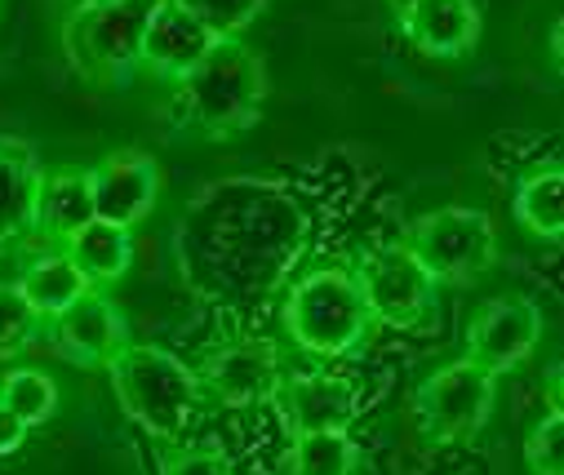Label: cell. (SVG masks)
I'll list each match as a JSON object with an SVG mask.
<instances>
[{
  "instance_id": "603a6c76",
  "label": "cell",
  "mask_w": 564,
  "mask_h": 475,
  "mask_svg": "<svg viewBox=\"0 0 564 475\" xmlns=\"http://www.w3.org/2000/svg\"><path fill=\"white\" fill-rule=\"evenodd\" d=\"M174 6L200 19L218 41H240L271 10V0H174Z\"/></svg>"
},
{
  "instance_id": "e0dca14e",
  "label": "cell",
  "mask_w": 564,
  "mask_h": 475,
  "mask_svg": "<svg viewBox=\"0 0 564 475\" xmlns=\"http://www.w3.org/2000/svg\"><path fill=\"white\" fill-rule=\"evenodd\" d=\"M14 289L23 293V302L36 311V321H54V315H63L72 302H80L94 284L85 280V271L54 245L36 258L23 262V271L14 276Z\"/></svg>"
},
{
  "instance_id": "7c38bea8",
  "label": "cell",
  "mask_w": 564,
  "mask_h": 475,
  "mask_svg": "<svg viewBox=\"0 0 564 475\" xmlns=\"http://www.w3.org/2000/svg\"><path fill=\"white\" fill-rule=\"evenodd\" d=\"M50 343L76 369H107L111 356L129 343V325L102 289H89L80 302L50 321Z\"/></svg>"
},
{
  "instance_id": "83f0119b",
  "label": "cell",
  "mask_w": 564,
  "mask_h": 475,
  "mask_svg": "<svg viewBox=\"0 0 564 475\" xmlns=\"http://www.w3.org/2000/svg\"><path fill=\"white\" fill-rule=\"evenodd\" d=\"M551 58H564V23H551Z\"/></svg>"
},
{
  "instance_id": "ffe728a7",
  "label": "cell",
  "mask_w": 564,
  "mask_h": 475,
  "mask_svg": "<svg viewBox=\"0 0 564 475\" xmlns=\"http://www.w3.org/2000/svg\"><path fill=\"white\" fill-rule=\"evenodd\" d=\"M511 214L516 223L538 236V240H560L564 236V170L560 165H542L533 174H524L516 183V196H511Z\"/></svg>"
},
{
  "instance_id": "3957f363",
  "label": "cell",
  "mask_w": 564,
  "mask_h": 475,
  "mask_svg": "<svg viewBox=\"0 0 564 475\" xmlns=\"http://www.w3.org/2000/svg\"><path fill=\"white\" fill-rule=\"evenodd\" d=\"M120 409L161 440H178L200 409L196 369L152 343H124L107 365Z\"/></svg>"
},
{
  "instance_id": "f1b7e54d",
  "label": "cell",
  "mask_w": 564,
  "mask_h": 475,
  "mask_svg": "<svg viewBox=\"0 0 564 475\" xmlns=\"http://www.w3.org/2000/svg\"><path fill=\"white\" fill-rule=\"evenodd\" d=\"M72 6H120V0H72Z\"/></svg>"
},
{
  "instance_id": "d4e9b609",
  "label": "cell",
  "mask_w": 564,
  "mask_h": 475,
  "mask_svg": "<svg viewBox=\"0 0 564 475\" xmlns=\"http://www.w3.org/2000/svg\"><path fill=\"white\" fill-rule=\"evenodd\" d=\"M524 462L533 475H564V413L560 400L546 409V418L524 440Z\"/></svg>"
},
{
  "instance_id": "52a82bcc",
  "label": "cell",
  "mask_w": 564,
  "mask_h": 475,
  "mask_svg": "<svg viewBox=\"0 0 564 475\" xmlns=\"http://www.w3.org/2000/svg\"><path fill=\"white\" fill-rule=\"evenodd\" d=\"M494 396H498V378L489 369H480L476 360L463 356V360L441 365L413 396L422 435H427L432 444L476 435L494 413Z\"/></svg>"
},
{
  "instance_id": "ac0fdd59",
  "label": "cell",
  "mask_w": 564,
  "mask_h": 475,
  "mask_svg": "<svg viewBox=\"0 0 564 475\" xmlns=\"http://www.w3.org/2000/svg\"><path fill=\"white\" fill-rule=\"evenodd\" d=\"M89 223H94V183H89V170L63 165V170L45 174L41 201H36V236L63 245L67 236H76Z\"/></svg>"
},
{
  "instance_id": "ba28073f",
  "label": "cell",
  "mask_w": 564,
  "mask_h": 475,
  "mask_svg": "<svg viewBox=\"0 0 564 475\" xmlns=\"http://www.w3.org/2000/svg\"><path fill=\"white\" fill-rule=\"evenodd\" d=\"M356 284L369 302L373 325H391V330H413L422 315L432 311L436 284L432 276L413 262V253L404 245H378L369 253H360Z\"/></svg>"
},
{
  "instance_id": "7a4b0ae2",
  "label": "cell",
  "mask_w": 564,
  "mask_h": 475,
  "mask_svg": "<svg viewBox=\"0 0 564 475\" xmlns=\"http://www.w3.org/2000/svg\"><path fill=\"white\" fill-rule=\"evenodd\" d=\"M267 102L262 54L245 41H218L183 80H174V116L196 138L223 142L258 125Z\"/></svg>"
},
{
  "instance_id": "7402d4cb",
  "label": "cell",
  "mask_w": 564,
  "mask_h": 475,
  "mask_svg": "<svg viewBox=\"0 0 564 475\" xmlns=\"http://www.w3.org/2000/svg\"><path fill=\"white\" fill-rule=\"evenodd\" d=\"M0 404H10L28 427H45L58 413V382L45 369H10L0 378Z\"/></svg>"
},
{
  "instance_id": "d6986e66",
  "label": "cell",
  "mask_w": 564,
  "mask_h": 475,
  "mask_svg": "<svg viewBox=\"0 0 564 475\" xmlns=\"http://www.w3.org/2000/svg\"><path fill=\"white\" fill-rule=\"evenodd\" d=\"M58 249L85 271V280H89L94 289L124 280L129 267H133V231H129V227L98 223V218H94L89 227H80L76 236H67Z\"/></svg>"
},
{
  "instance_id": "8fae6325",
  "label": "cell",
  "mask_w": 564,
  "mask_h": 475,
  "mask_svg": "<svg viewBox=\"0 0 564 475\" xmlns=\"http://www.w3.org/2000/svg\"><path fill=\"white\" fill-rule=\"evenodd\" d=\"M200 391H209L227 409H249L262 400H275L285 369H280V352L271 338H240L218 347L200 369H196Z\"/></svg>"
},
{
  "instance_id": "5bb4252c",
  "label": "cell",
  "mask_w": 564,
  "mask_h": 475,
  "mask_svg": "<svg viewBox=\"0 0 564 475\" xmlns=\"http://www.w3.org/2000/svg\"><path fill=\"white\" fill-rule=\"evenodd\" d=\"M280 409H285V422L294 435L303 431H347L360 413V391L351 378L343 374H285L275 391Z\"/></svg>"
},
{
  "instance_id": "cb8c5ba5",
  "label": "cell",
  "mask_w": 564,
  "mask_h": 475,
  "mask_svg": "<svg viewBox=\"0 0 564 475\" xmlns=\"http://www.w3.org/2000/svg\"><path fill=\"white\" fill-rule=\"evenodd\" d=\"M36 330H41V321L23 302V293L14 289V280H0V360H14L19 352H28Z\"/></svg>"
},
{
  "instance_id": "484cf974",
  "label": "cell",
  "mask_w": 564,
  "mask_h": 475,
  "mask_svg": "<svg viewBox=\"0 0 564 475\" xmlns=\"http://www.w3.org/2000/svg\"><path fill=\"white\" fill-rule=\"evenodd\" d=\"M165 475H236V471L218 449H178L165 462Z\"/></svg>"
},
{
  "instance_id": "5b68a950",
  "label": "cell",
  "mask_w": 564,
  "mask_h": 475,
  "mask_svg": "<svg viewBox=\"0 0 564 475\" xmlns=\"http://www.w3.org/2000/svg\"><path fill=\"white\" fill-rule=\"evenodd\" d=\"M152 0H120V6H72L63 19V54L89 85H124L138 72V45H143Z\"/></svg>"
},
{
  "instance_id": "277c9868",
  "label": "cell",
  "mask_w": 564,
  "mask_h": 475,
  "mask_svg": "<svg viewBox=\"0 0 564 475\" xmlns=\"http://www.w3.org/2000/svg\"><path fill=\"white\" fill-rule=\"evenodd\" d=\"M373 330L369 302L356 284L351 267H316L307 271L285 302V334L316 360H338L356 352Z\"/></svg>"
},
{
  "instance_id": "30bf717a",
  "label": "cell",
  "mask_w": 564,
  "mask_h": 475,
  "mask_svg": "<svg viewBox=\"0 0 564 475\" xmlns=\"http://www.w3.org/2000/svg\"><path fill=\"white\" fill-rule=\"evenodd\" d=\"M542 343V306L529 298H489L467 325V360L494 378L524 365Z\"/></svg>"
},
{
  "instance_id": "4fadbf2b",
  "label": "cell",
  "mask_w": 564,
  "mask_h": 475,
  "mask_svg": "<svg viewBox=\"0 0 564 475\" xmlns=\"http://www.w3.org/2000/svg\"><path fill=\"white\" fill-rule=\"evenodd\" d=\"M218 45V36L192 19L174 0H152L148 23H143V45H138V67H148L161 80H183L209 50Z\"/></svg>"
},
{
  "instance_id": "4316f807",
  "label": "cell",
  "mask_w": 564,
  "mask_h": 475,
  "mask_svg": "<svg viewBox=\"0 0 564 475\" xmlns=\"http://www.w3.org/2000/svg\"><path fill=\"white\" fill-rule=\"evenodd\" d=\"M28 422L10 409V404H0V457H10V453H19L23 444H28Z\"/></svg>"
},
{
  "instance_id": "9a60e30c",
  "label": "cell",
  "mask_w": 564,
  "mask_h": 475,
  "mask_svg": "<svg viewBox=\"0 0 564 475\" xmlns=\"http://www.w3.org/2000/svg\"><path fill=\"white\" fill-rule=\"evenodd\" d=\"M400 32L427 58H463L480 45L476 0H400Z\"/></svg>"
},
{
  "instance_id": "9c48e42d",
  "label": "cell",
  "mask_w": 564,
  "mask_h": 475,
  "mask_svg": "<svg viewBox=\"0 0 564 475\" xmlns=\"http://www.w3.org/2000/svg\"><path fill=\"white\" fill-rule=\"evenodd\" d=\"M94 183V218L111 227H138L161 201V165L143 147H120L89 170Z\"/></svg>"
},
{
  "instance_id": "2e32d148",
  "label": "cell",
  "mask_w": 564,
  "mask_h": 475,
  "mask_svg": "<svg viewBox=\"0 0 564 475\" xmlns=\"http://www.w3.org/2000/svg\"><path fill=\"white\" fill-rule=\"evenodd\" d=\"M41 183H45V165L36 147L23 138H0V249L36 231Z\"/></svg>"
},
{
  "instance_id": "6da1fadb",
  "label": "cell",
  "mask_w": 564,
  "mask_h": 475,
  "mask_svg": "<svg viewBox=\"0 0 564 475\" xmlns=\"http://www.w3.org/2000/svg\"><path fill=\"white\" fill-rule=\"evenodd\" d=\"M307 214L275 183H214L187 205L178 227V262L196 293L214 302H258L307 249Z\"/></svg>"
},
{
  "instance_id": "8992f818",
  "label": "cell",
  "mask_w": 564,
  "mask_h": 475,
  "mask_svg": "<svg viewBox=\"0 0 564 475\" xmlns=\"http://www.w3.org/2000/svg\"><path fill=\"white\" fill-rule=\"evenodd\" d=\"M400 245L432 276V284H471L498 258L494 218L476 205H441L413 218Z\"/></svg>"
},
{
  "instance_id": "44dd1931",
  "label": "cell",
  "mask_w": 564,
  "mask_h": 475,
  "mask_svg": "<svg viewBox=\"0 0 564 475\" xmlns=\"http://www.w3.org/2000/svg\"><path fill=\"white\" fill-rule=\"evenodd\" d=\"M360 444L351 431H303L290 449V475H356Z\"/></svg>"
}]
</instances>
